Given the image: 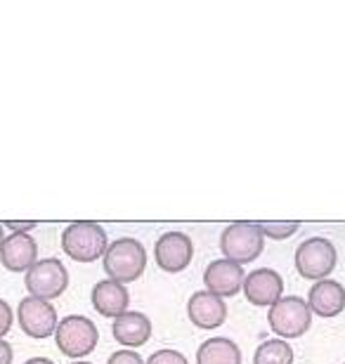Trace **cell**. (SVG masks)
<instances>
[{
	"instance_id": "1",
	"label": "cell",
	"mask_w": 345,
	"mask_h": 364,
	"mask_svg": "<svg viewBox=\"0 0 345 364\" xmlns=\"http://www.w3.org/2000/svg\"><path fill=\"white\" fill-rule=\"evenodd\" d=\"M102 260H105V272L109 274V279L130 284L142 277L147 267V251L137 239L121 237L107 246Z\"/></svg>"
},
{
	"instance_id": "2",
	"label": "cell",
	"mask_w": 345,
	"mask_h": 364,
	"mask_svg": "<svg viewBox=\"0 0 345 364\" xmlns=\"http://www.w3.org/2000/svg\"><path fill=\"white\" fill-rule=\"evenodd\" d=\"M109 246L105 228L97 223H71L62 232V251L76 263H95Z\"/></svg>"
},
{
	"instance_id": "3",
	"label": "cell",
	"mask_w": 345,
	"mask_h": 364,
	"mask_svg": "<svg viewBox=\"0 0 345 364\" xmlns=\"http://www.w3.org/2000/svg\"><path fill=\"white\" fill-rule=\"evenodd\" d=\"M262 249H265V237L258 223H230L220 235V251L225 260H232L237 265L253 263Z\"/></svg>"
},
{
	"instance_id": "4",
	"label": "cell",
	"mask_w": 345,
	"mask_h": 364,
	"mask_svg": "<svg viewBox=\"0 0 345 364\" xmlns=\"http://www.w3.org/2000/svg\"><path fill=\"white\" fill-rule=\"evenodd\" d=\"M97 341H100L97 326L83 315H67L57 324L55 343L60 348V353L71 360L87 358L97 348Z\"/></svg>"
},
{
	"instance_id": "5",
	"label": "cell",
	"mask_w": 345,
	"mask_h": 364,
	"mask_svg": "<svg viewBox=\"0 0 345 364\" xmlns=\"http://www.w3.org/2000/svg\"><path fill=\"white\" fill-rule=\"evenodd\" d=\"M267 322L279 338H300L312 324V310L300 296H284L267 310Z\"/></svg>"
},
{
	"instance_id": "6",
	"label": "cell",
	"mask_w": 345,
	"mask_h": 364,
	"mask_svg": "<svg viewBox=\"0 0 345 364\" xmlns=\"http://www.w3.org/2000/svg\"><path fill=\"white\" fill-rule=\"evenodd\" d=\"M296 270L303 279H329V274L336 270V246L324 237H310L296 249Z\"/></svg>"
},
{
	"instance_id": "7",
	"label": "cell",
	"mask_w": 345,
	"mask_h": 364,
	"mask_svg": "<svg viewBox=\"0 0 345 364\" xmlns=\"http://www.w3.org/2000/svg\"><path fill=\"white\" fill-rule=\"evenodd\" d=\"M24 284L33 298L55 301V298H60L69 287V270L64 267L62 260L43 258L26 272Z\"/></svg>"
},
{
	"instance_id": "8",
	"label": "cell",
	"mask_w": 345,
	"mask_h": 364,
	"mask_svg": "<svg viewBox=\"0 0 345 364\" xmlns=\"http://www.w3.org/2000/svg\"><path fill=\"white\" fill-rule=\"evenodd\" d=\"M17 322L21 331L31 338H50L57 331V310L53 303L41 301V298L26 296L17 305Z\"/></svg>"
},
{
	"instance_id": "9",
	"label": "cell",
	"mask_w": 345,
	"mask_h": 364,
	"mask_svg": "<svg viewBox=\"0 0 345 364\" xmlns=\"http://www.w3.org/2000/svg\"><path fill=\"white\" fill-rule=\"evenodd\" d=\"M194 256V244L185 232H166L159 237L154 246V258L164 272H182L187 270Z\"/></svg>"
},
{
	"instance_id": "10",
	"label": "cell",
	"mask_w": 345,
	"mask_h": 364,
	"mask_svg": "<svg viewBox=\"0 0 345 364\" xmlns=\"http://www.w3.org/2000/svg\"><path fill=\"white\" fill-rule=\"evenodd\" d=\"M244 296L251 305L258 308H272V305L284 298V279L272 267H258L251 270L244 279Z\"/></svg>"
},
{
	"instance_id": "11",
	"label": "cell",
	"mask_w": 345,
	"mask_h": 364,
	"mask_svg": "<svg viewBox=\"0 0 345 364\" xmlns=\"http://www.w3.org/2000/svg\"><path fill=\"white\" fill-rule=\"evenodd\" d=\"M244 279L246 274L241 270V265L232 263V260H211V265L203 270V284H206V291L216 294L220 298H230L237 296L241 289H244Z\"/></svg>"
},
{
	"instance_id": "12",
	"label": "cell",
	"mask_w": 345,
	"mask_h": 364,
	"mask_svg": "<svg viewBox=\"0 0 345 364\" xmlns=\"http://www.w3.org/2000/svg\"><path fill=\"white\" fill-rule=\"evenodd\" d=\"M187 315L194 326L199 329H218L227 319V303L211 291H194L192 298L187 301Z\"/></svg>"
},
{
	"instance_id": "13",
	"label": "cell",
	"mask_w": 345,
	"mask_h": 364,
	"mask_svg": "<svg viewBox=\"0 0 345 364\" xmlns=\"http://www.w3.org/2000/svg\"><path fill=\"white\" fill-rule=\"evenodd\" d=\"M0 260H3L5 270L10 272H28L38 263V244H36V239L31 235H17V232H12L3 242Z\"/></svg>"
},
{
	"instance_id": "14",
	"label": "cell",
	"mask_w": 345,
	"mask_h": 364,
	"mask_svg": "<svg viewBox=\"0 0 345 364\" xmlns=\"http://www.w3.org/2000/svg\"><path fill=\"white\" fill-rule=\"evenodd\" d=\"M307 305L312 315H319L324 319L339 317L345 310V287L336 279H319L310 287L307 294Z\"/></svg>"
},
{
	"instance_id": "15",
	"label": "cell",
	"mask_w": 345,
	"mask_h": 364,
	"mask_svg": "<svg viewBox=\"0 0 345 364\" xmlns=\"http://www.w3.org/2000/svg\"><path fill=\"white\" fill-rule=\"evenodd\" d=\"M92 308L100 312L102 317H121L123 312H128L130 305V294L126 284H119L114 279H102L92 287L90 291Z\"/></svg>"
},
{
	"instance_id": "16",
	"label": "cell",
	"mask_w": 345,
	"mask_h": 364,
	"mask_svg": "<svg viewBox=\"0 0 345 364\" xmlns=\"http://www.w3.org/2000/svg\"><path fill=\"white\" fill-rule=\"evenodd\" d=\"M112 333L121 346H126V350H130V348H142L152 338V322L144 312L128 310L121 317L114 319Z\"/></svg>"
},
{
	"instance_id": "17",
	"label": "cell",
	"mask_w": 345,
	"mask_h": 364,
	"mask_svg": "<svg viewBox=\"0 0 345 364\" xmlns=\"http://www.w3.org/2000/svg\"><path fill=\"white\" fill-rule=\"evenodd\" d=\"M196 364H241V350L225 336L208 338L196 350Z\"/></svg>"
},
{
	"instance_id": "18",
	"label": "cell",
	"mask_w": 345,
	"mask_h": 364,
	"mask_svg": "<svg viewBox=\"0 0 345 364\" xmlns=\"http://www.w3.org/2000/svg\"><path fill=\"white\" fill-rule=\"evenodd\" d=\"M253 364H293V348L284 338H267L255 348Z\"/></svg>"
},
{
	"instance_id": "19",
	"label": "cell",
	"mask_w": 345,
	"mask_h": 364,
	"mask_svg": "<svg viewBox=\"0 0 345 364\" xmlns=\"http://www.w3.org/2000/svg\"><path fill=\"white\" fill-rule=\"evenodd\" d=\"M258 228L262 232V237L282 242V239L293 237L300 230V223H258Z\"/></svg>"
},
{
	"instance_id": "20",
	"label": "cell",
	"mask_w": 345,
	"mask_h": 364,
	"mask_svg": "<svg viewBox=\"0 0 345 364\" xmlns=\"http://www.w3.org/2000/svg\"><path fill=\"white\" fill-rule=\"evenodd\" d=\"M144 364H189V362L182 353L171 350V348H161V350L152 353V358Z\"/></svg>"
},
{
	"instance_id": "21",
	"label": "cell",
	"mask_w": 345,
	"mask_h": 364,
	"mask_svg": "<svg viewBox=\"0 0 345 364\" xmlns=\"http://www.w3.org/2000/svg\"><path fill=\"white\" fill-rule=\"evenodd\" d=\"M107 364H144V360L135 350H119L107 360Z\"/></svg>"
},
{
	"instance_id": "22",
	"label": "cell",
	"mask_w": 345,
	"mask_h": 364,
	"mask_svg": "<svg viewBox=\"0 0 345 364\" xmlns=\"http://www.w3.org/2000/svg\"><path fill=\"white\" fill-rule=\"evenodd\" d=\"M12 308L7 305L3 298H0V338H5L7 336V331L12 329Z\"/></svg>"
},
{
	"instance_id": "23",
	"label": "cell",
	"mask_w": 345,
	"mask_h": 364,
	"mask_svg": "<svg viewBox=\"0 0 345 364\" xmlns=\"http://www.w3.org/2000/svg\"><path fill=\"white\" fill-rule=\"evenodd\" d=\"M3 228H10L12 232H17V235H28V230L38 228V223H5Z\"/></svg>"
},
{
	"instance_id": "24",
	"label": "cell",
	"mask_w": 345,
	"mask_h": 364,
	"mask_svg": "<svg viewBox=\"0 0 345 364\" xmlns=\"http://www.w3.org/2000/svg\"><path fill=\"white\" fill-rule=\"evenodd\" d=\"M0 364H12V346L0 338Z\"/></svg>"
},
{
	"instance_id": "25",
	"label": "cell",
	"mask_w": 345,
	"mask_h": 364,
	"mask_svg": "<svg viewBox=\"0 0 345 364\" xmlns=\"http://www.w3.org/2000/svg\"><path fill=\"white\" fill-rule=\"evenodd\" d=\"M24 364H55V362L48 360V358H31V360H26Z\"/></svg>"
},
{
	"instance_id": "26",
	"label": "cell",
	"mask_w": 345,
	"mask_h": 364,
	"mask_svg": "<svg viewBox=\"0 0 345 364\" xmlns=\"http://www.w3.org/2000/svg\"><path fill=\"white\" fill-rule=\"evenodd\" d=\"M3 242H5V235H3V225H0V249H3Z\"/></svg>"
},
{
	"instance_id": "27",
	"label": "cell",
	"mask_w": 345,
	"mask_h": 364,
	"mask_svg": "<svg viewBox=\"0 0 345 364\" xmlns=\"http://www.w3.org/2000/svg\"><path fill=\"white\" fill-rule=\"evenodd\" d=\"M71 364H92V362H80V360H78V362H71Z\"/></svg>"
},
{
	"instance_id": "28",
	"label": "cell",
	"mask_w": 345,
	"mask_h": 364,
	"mask_svg": "<svg viewBox=\"0 0 345 364\" xmlns=\"http://www.w3.org/2000/svg\"><path fill=\"white\" fill-rule=\"evenodd\" d=\"M343 364H345V362H343Z\"/></svg>"
}]
</instances>
